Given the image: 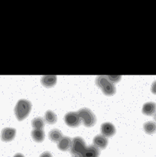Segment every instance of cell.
I'll list each match as a JSON object with an SVG mask.
<instances>
[{
  "label": "cell",
  "mask_w": 156,
  "mask_h": 157,
  "mask_svg": "<svg viewBox=\"0 0 156 157\" xmlns=\"http://www.w3.org/2000/svg\"><path fill=\"white\" fill-rule=\"evenodd\" d=\"M32 109V104L26 99H20L17 101L14 107V114L17 120L23 121L29 116Z\"/></svg>",
  "instance_id": "cell-1"
},
{
  "label": "cell",
  "mask_w": 156,
  "mask_h": 157,
  "mask_svg": "<svg viewBox=\"0 0 156 157\" xmlns=\"http://www.w3.org/2000/svg\"><path fill=\"white\" fill-rule=\"evenodd\" d=\"M16 135V129L12 128H5L2 130L1 139L2 141L9 142L14 139Z\"/></svg>",
  "instance_id": "cell-7"
},
{
  "label": "cell",
  "mask_w": 156,
  "mask_h": 157,
  "mask_svg": "<svg viewBox=\"0 0 156 157\" xmlns=\"http://www.w3.org/2000/svg\"><path fill=\"white\" fill-rule=\"evenodd\" d=\"M39 157H53V156H52V154L50 152H44V153H42L41 155H40Z\"/></svg>",
  "instance_id": "cell-20"
},
{
  "label": "cell",
  "mask_w": 156,
  "mask_h": 157,
  "mask_svg": "<svg viewBox=\"0 0 156 157\" xmlns=\"http://www.w3.org/2000/svg\"><path fill=\"white\" fill-rule=\"evenodd\" d=\"M107 78L109 79V81L111 82L112 83L115 84V83L118 82L120 81L121 76H106Z\"/></svg>",
  "instance_id": "cell-18"
},
{
  "label": "cell",
  "mask_w": 156,
  "mask_h": 157,
  "mask_svg": "<svg viewBox=\"0 0 156 157\" xmlns=\"http://www.w3.org/2000/svg\"><path fill=\"white\" fill-rule=\"evenodd\" d=\"M32 126L34 129H43L45 127V121L42 117H35L32 120Z\"/></svg>",
  "instance_id": "cell-17"
},
{
  "label": "cell",
  "mask_w": 156,
  "mask_h": 157,
  "mask_svg": "<svg viewBox=\"0 0 156 157\" xmlns=\"http://www.w3.org/2000/svg\"><path fill=\"white\" fill-rule=\"evenodd\" d=\"M45 121L48 124L50 125H53V124L56 123L58 121V117L56 114L51 110H47L45 113Z\"/></svg>",
  "instance_id": "cell-16"
},
{
  "label": "cell",
  "mask_w": 156,
  "mask_h": 157,
  "mask_svg": "<svg viewBox=\"0 0 156 157\" xmlns=\"http://www.w3.org/2000/svg\"><path fill=\"white\" fill-rule=\"evenodd\" d=\"M93 143L100 150H104L108 145V139L103 135H97L94 137Z\"/></svg>",
  "instance_id": "cell-9"
},
{
  "label": "cell",
  "mask_w": 156,
  "mask_h": 157,
  "mask_svg": "<svg viewBox=\"0 0 156 157\" xmlns=\"http://www.w3.org/2000/svg\"><path fill=\"white\" fill-rule=\"evenodd\" d=\"M31 135L32 139L38 143L43 141L45 137V132L43 131V129H33L31 132Z\"/></svg>",
  "instance_id": "cell-13"
},
{
  "label": "cell",
  "mask_w": 156,
  "mask_h": 157,
  "mask_svg": "<svg viewBox=\"0 0 156 157\" xmlns=\"http://www.w3.org/2000/svg\"><path fill=\"white\" fill-rule=\"evenodd\" d=\"M72 157H83L82 156V154H79V155H73Z\"/></svg>",
  "instance_id": "cell-22"
},
{
  "label": "cell",
  "mask_w": 156,
  "mask_h": 157,
  "mask_svg": "<svg viewBox=\"0 0 156 157\" xmlns=\"http://www.w3.org/2000/svg\"><path fill=\"white\" fill-rule=\"evenodd\" d=\"M41 83L42 86L46 88H51L54 86L57 83L56 76H43L41 78Z\"/></svg>",
  "instance_id": "cell-12"
},
{
  "label": "cell",
  "mask_w": 156,
  "mask_h": 157,
  "mask_svg": "<svg viewBox=\"0 0 156 157\" xmlns=\"http://www.w3.org/2000/svg\"><path fill=\"white\" fill-rule=\"evenodd\" d=\"M100 155V149L97 148L94 145L86 147L83 153H82V156L83 157H99Z\"/></svg>",
  "instance_id": "cell-8"
},
{
  "label": "cell",
  "mask_w": 156,
  "mask_h": 157,
  "mask_svg": "<svg viewBox=\"0 0 156 157\" xmlns=\"http://www.w3.org/2000/svg\"><path fill=\"white\" fill-rule=\"evenodd\" d=\"M64 122L68 126L76 128L80 125L82 121L77 112H69L65 115Z\"/></svg>",
  "instance_id": "cell-5"
},
{
  "label": "cell",
  "mask_w": 156,
  "mask_h": 157,
  "mask_svg": "<svg viewBox=\"0 0 156 157\" xmlns=\"http://www.w3.org/2000/svg\"><path fill=\"white\" fill-rule=\"evenodd\" d=\"M13 157H25L22 153H16Z\"/></svg>",
  "instance_id": "cell-21"
},
{
  "label": "cell",
  "mask_w": 156,
  "mask_h": 157,
  "mask_svg": "<svg viewBox=\"0 0 156 157\" xmlns=\"http://www.w3.org/2000/svg\"><path fill=\"white\" fill-rule=\"evenodd\" d=\"M96 85L102 90L103 93L106 96H113L116 92L115 85L109 81L106 76H98L95 80Z\"/></svg>",
  "instance_id": "cell-2"
},
{
  "label": "cell",
  "mask_w": 156,
  "mask_h": 157,
  "mask_svg": "<svg viewBox=\"0 0 156 157\" xmlns=\"http://www.w3.org/2000/svg\"><path fill=\"white\" fill-rule=\"evenodd\" d=\"M48 137L49 139L53 142H58L61 138L63 137L62 132L59 130V129H52L48 133Z\"/></svg>",
  "instance_id": "cell-14"
},
{
  "label": "cell",
  "mask_w": 156,
  "mask_h": 157,
  "mask_svg": "<svg viewBox=\"0 0 156 157\" xmlns=\"http://www.w3.org/2000/svg\"><path fill=\"white\" fill-rule=\"evenodd\" d=\"M86 148V144L84 139L81 137H76L72 140L70 152L73 155L82 154Z\"/></svg>",
  "instance_id": "cell-4"
},
{
  "label": "cell",
  "mask_w": 156,
  "mask_h": 157,
  "mask_svg": "<svg viewBox=\"0 0 156 157\" xmlns=\"http://www.w3.org/2000/svg\"><path fill=\"white\" fill-rule=\"evenodd\" d=\"M100 132L102 135L106 137H113L116 132V129L113 124L111 122H104L100 127Z\"/></svg>",
  "instance_id": "cell-6"
},
{
  "label": "cell",
  "mask_w": 156,
  "mask_h": 157,
  "mask_svg": "<svg viewBox=\"0 0 156 157\" xmlns=\"http://www.w3.org/2000/svg\"><path fill=\"white\" fill-rule=\"evenodd\" d=\"M154 120H155L156 122V113L155 114H154Z\"/></svg>",
  "instance_id": "cell-23"
},
{
  "label": "cell",
  "mask_w": 156,
  "mask_h": 157,
  "mask_svg": "<svg viewBox=\"0 0 156 157\" xmlns=\"http://www.w3.org/2000/svg\"><path fill=\"white\" fill-rule=\"evenodd\" d=\"M143 130L148 135H153L156 132V122L152 121L145 122L143 124Z\"/></svg>",
  "instance_id": "cell-15"
},
{
  "label": "cell",
  "mask_w": 156,
  "mask_h": 157,
  "mask_svg": "<svg viewBox=\"0 0 156 157\" xmlns=\"http://www.w3.org/2000/svg\"><path fill=\"white\" fill-rule=\"evenodd\" d=\"M151 91H152V94H156V80L152 83V87H151Z\"/></svg>",
  "instance_id": "cell-19"
},
{
  "label": "cell",
  "mask_w": 156,
  "mask_h": 157,
  "mask_svg": "<svg viewBox=\"0 0 156 157\" xmlns=\"http://www.w3.org/2000/svg\"><path fill=\"white\" fill-rule=\"evenodd\" d=\"M77 113L84 126L90 128L95 125L96 122H97V118L90 109L82 108V109H79Z\"/></svg>",
  "instance_id": "cell-3"
},
{
  "label": "cell",
  "mask_w": 156,
  "mask_h": 157,
  "mask_svg": "<svg viewBox=\"0 0 156 157\" xmlns=\"http://www.w3.org/2000/svg\"><path fill=\"white\" fill-rule=\"evenodd\" d=\"M142 113L146 116H152L156 113V104L155 102L145 103L143 106Z\"/></svg>",
  "instance_id": "cell-10"
},
{
  "label": "cell",
  "mask_w": 156,
  "mask_h": 157,
  "mask_svg": "<svg viewBox=\"0 0 156 157\" xmlns=\"http://www.w3.org/2000/svg\"><path fill=\"white\" fill-rule=\"evenodd\" d=\"M72 144V140L69 137H63L58 142V147L61 151H67Z\"/></svg>",
  "instance_id": "cell-11"
}]
</instances>
